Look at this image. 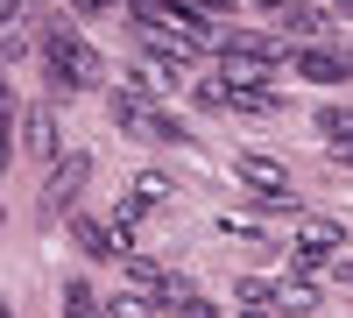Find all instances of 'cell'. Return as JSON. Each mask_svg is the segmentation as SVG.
<instances>
[{
	"mask_svg": "<svg viewBox=\"0 0 353 318\" xmlns=\"http://www.w3.org/2000/svg\"><path fill=\"white\" fill-rule=\"evenodd\" d=\"M134 21V36L149 43L163 64H191V57L205 50V14H191L184 0H163V8H141V14H128Z\"/></svg>",
	"mask_w": 353,
	"mask_h": 318,
	"instance_id": "obj_1",
	"label": "cell"
},
{
	"mask_svg": "<svg viewBox=\"0 0 353 318\" xmlns=\"http://www.w3.org/2000/svg\"><path fill=\"white\" fill-rule=\"evenodd\" d=\"M43 57H50V64H43L50 71V92H92V85H99V50L85 43L78 28L57 21L50 36H43Z\"/></svg>",
	"mask_w": 353,
	"mask_h": 318,
	"instance_id": "obj_2",
	"label": "cell"
},
{
	"mask_svg": "<svg viewBox=\"0 0 353 318\" xmlns=\"http://www.w3.org/2000/svg\"><path fill=\"white\" fill-rule=\"evenodd\" d=\"M113 121H121L128 135H141V141H184V128H176L163 106L141 99V85H113Z\"/></svg>",
	"mask_w": 353,
	"mask_h": 318,
	"instance_id": "obj_3",
	"label": "cell"
},
{
	"mask_svg": "<svg viewBox=\"0 0 353 318\" xmlns=\"http://www.w3.org/2000/svg\"><path fill=\"white\" fill-rule=\"evenodd\" d=\"M233 177H241L261 206H290V198H297V191H290V170H283L276 156H241V163H233Z\"/></svg>",
	"mask_w": 353,
	"mask_h": 318,
	"instance_id": "obj_4",
	"label": "cell"
},
{
	"mask_svg": "<svg viewBox=\"0 0 353 318\" xmlns=\"http://www.w3.org/2000/svg\"><path fill=\"white\" fill-rule=\"evenodd\" d=\"M339 241H346L339 219H304L297 234H290V255H297V269H325L332 255H339Z\"/></svg>",
	"mask_w": 353,
	"mask_h": 318,
	"instance_id": "obj_5",
	"label": "cell"
},
{
	"mask_svg": "<svg viewBox=\"0 0 353 318\" xmlns=\"http://www.w3.org/2000/svg\"><path fill=\"white\" fill-rule=\"evenodd\" d=\"M85 177H92V156H85V149L57 156L50 163V184H43V212H71V198L85 191Z\"/></svg>",
	"mask_w": 353,
	"mask_h": 318,
	"instance_id": "obj_6",
	"label": "cell"
},
{
	"mask_svg": "<svg viewBox=\"0 0 353 318\" xmlns=\"http://www.w3.org/2000/svg\"><path fill=\"white\" fill-rule=\"evenodd\" d=\"M261 8H269L276 14V28H283V36H325V14H318V8H304V0H261Z\"/></svg>",
	"mask_w": 353,
	"mask_h": 318,
	"instance_id": "obj_7",
	"label": "cell"
},
{
	"mask_svg": "<svg viewBox=\"0 0 353 318\" xmlns=\"http://www.w3.org/2000/svg\"><path fill=\"white\" fill-rule=\"evenodd\" d=\"M21 141H28V156H36V163H57V113H50V106H28V113H21Z\"/></svg>",
	"mask_w": 353,
	"mask_h": 318,
	"instance_id": "obj_8",
	"label": "cell"
},
{
	"mask_svg": "<svg viewBox=\"0 0 353 318\" xmlns=\"http://www.w3.org/2000/svg\"><path fill=\"white\" fill-rule=\"evenodd\" d=\"M156 297L176 304V318H212V297H205L198 283H184V276H156Z\"/></svg>",
	"mask_w": 353,
	"mask_h": 318,
	"instance_id": "obj_9",
	"label": "cell"
},
{
	"mask_svg": "<svg viewBox=\"0 0 353 318\" xmlns=\"http://www.w3.org/2000/svg\"><path fill=\"white\" fill-rule=\"evenodd\" d=\"M297 71H304L311 85H339V78H353V57H346V50H304Z\"/></svg>",
	"mask_w": 353,
	"mask_h": 318,
	"instance_id": "obj_10",
	"label": "cell"
},
{
	"mask_svg": "<svg viewBox=\"0 0 353 318\" xmlns=\"http://www.w3.org/2000/svg\"><path fill=\"white\" fill-rule=\"evenodd\" d=\"M128 206H134V212H156V206H170V177H163V170H134Z\"/></svg>",
	"mask_w": 353,
	"mask_h": 318,
	"instance_id": "obj_11",
	"label": "cell"
},
{
	"mask_svg": "<svg viewBox=\"0 0 353 318\" xmlns=\"http://www.w3.org/2000/svg\"><path fill=\"white\" fill-rule=\"evenodd\" d=\"M71 234H78L85 255H99V262H106V255H121V234H113V226H99V219H78Z\"/></svg>",
	"mask_w": 353,
	"mask_h": 318,
	"instance_id": "obj_12",
	"label": "cell"
},
{
	"mask_svg": "<svg viewBox=\"0 0 353 318\" xmlns=\"http://www.w3.org/2000/svg\"><path fill=\"white\" fill-rule=\"evenodd\" d=\"M106 318H156V290H113V304H106Z\"/></svg>",
	"mask_w": 353,
	"mask_h": 318,
	"instance_id": "obj_13",
	"label": "cell"
},
{
	"mask_svg": "<svg viewBox=\"0 0 353 318\" xmlns=\"http://www.w3.org/2000/svg\"><path fill=\"white\" fill-rule=\"evenodd\" d=\"M64 311H71V318H106V304H99L92 283H64Z\"/></svg>",
	"mask_w": 353,
	"mask_h": 318,
	"instance_id": "obj_14",
	"label": "cell"
},
{
	"mask_svg": "<svg viewBox=\"0 0 353 318\" xmlns=\"http://www.w3.org/2000/svg\"><path fill=\"white\" fill-rule=\"evenodd\" d=\"M318 135L325 141H353V106H325L318 113Z\"/></svg>",
	"mask_w": 353,
	"mask_h": 318,
	"instance_id": "obj_15",
	"label": "cell"
},
{
	"mask_svg": "<svg viewBox=\"0 0 353 318\" xmlns=\"http://www.w3.org/2000/svg\"><path fill=\"white\" fill-rule=\"evenodd\" d=\"M233 297H241L248 311H261V304H276V283H261V276H241V283H233Z\"/></svg>",
	"mask_w": 353,
	"mask_h": 318,
	"instance_id": "obj_16",
	"label": "cell"
},
{
	"mask_svg": "<svg viewBox=\"0 0 353 318\" xmlns=\"http://www.w3.org/2000/svg\"><path fill=\"white\" fill-rule=\"evenodd\" d=\"M276 304H283V311H311V304H318V290H311L304 276H297V283H276Z\"/></svg>",
	"mask_w": 353,
	"mask_h": 318,
	"instance_id": "obj_17",
	"label": "cell"
},
{
	"mask_svg": "<svg viewBox=\"0 0 353 318\" xmlns=\"http://www.w3.org/2000/svg\"><path fill=\"white\" fill-rule=\"evenodd\" d=\"M8 156H14V92L0 85V170H8Z\"/></svg>",
	"mask_w": 353,
	"mask_h": 318,
	"instance_id": "obj_18",
	"label": "cell"
},
{
	"mask_svg": "<svg viewBox=\"0 0 353 318\" xmlns=\"http://www.w3.org/2000/svg\"><path fill=\"white\" fill-rule=\"evenodd\" d=\"M219 234H233V241H269L254 219H219Z\"/></svg>",
	"mask_w": 353,
	"mask_h": 318,
	"instance_id": "obj_19",
	"label": "cell"
},
{
	"mask_svg": "<svg viewBox=\"0 0 353 318\" xmlns=\"http://www.w3.org/2000/svg\"><path fill=\"white\" fill-rule=\"evenodd\" d=\"M184 8H191V14H205V21H212V14H233V0H184Z\"/></svg>",
	"mask_w": 353,
	"mask_h": 318,
	"instance_id": "obj_20",
	"label": "cell"
},
{
	"mask_svg": "<svg viewBox=\"0 0 353 318\" xmlns=\"http://www.w3.org/2000/svg\"><path fill=\"white\" fill-rule=\"evenodd\" d=\"M78 14H113V8H128V0H71Z\"/></svg>",
	"mask_w": 353,
	"mask_h": 318,
	"instance_id": "obj_21",
	"label": "cell"
},
{
	"mask_svg": "<svg viewBox=\"0 0 353 318\" xmlns=\"http://www.w3.org/2000/svg\"><path fill=\"white\" fill-rule=\"evenodd\" d=\"M339 8H346V14H353V0H339Z\"/></svg>",
	"mask_w": 353,
	"mask_h": 318,
	"instance_id": "obj_22",
	"label": "cell"
},
{
	"mask_svg": "<svg viewBox=\"0 0 353 318\" xmlns=\"http://www.w3.org/2000/svg\"><path fill=\"white\" fill-rule=\"evenodd\" d=\"M0 318H14V311H8V304H0Z\"/></svg>",
	"mask_w": 353,
	"mask_h": 318,
	"instance_id": "obj_23",
	"label": "cell"
},
{
	"mask_svg": "<svg viewBox=\"0 0 353 318\" xmlns=\"http://www.w3.org/2000/svg\"><path fill=\"white\" fill-rule=\"evenodd\" d=\"M248 318H269V311H248Z\"/></svg>",
	"mask_w": 353,
	"mask_h": 318,
	"instance_id": "obj_24",
	"label": "cell"
}]
</instances>
